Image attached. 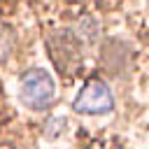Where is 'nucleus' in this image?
<instances>
[{"label":"nucleus","mask_w":149,"mask_h":149,"mask_svg":"<svg viewBox=\"0 0 149 149\" xmlns=\"http://www.w3.org/2000/svg\"><path fill=\"white\" fill-rule=\"evenodd\" d=\"M19 95L30 109H47L56 100V81L47 70L30 68L21 74Z\"/></svg>","instance_id":"obj_1"},{"label":"nucleus","mask_w":149,"mask_h":149,"mask_svg":"<svg viewBox=\"0 0 149 149\" xmlns=\"http://www.w3.org/2000/svg\"><path fill=\"white\" fill-rule=\"evenodd\" d=\"M49 54H51L56 68L70 74V72H72L74 68H79V63H81V40H79L77 33L70 30V28L56 30V33L49 37Z\"/></svg>","instance_id":"obj_2"},{"label":"nucleus","mask_w":149,"mask_h":149,"mask_svg":"<svg viewBox=\"0 0 149 149\" xmlns=\"http://www.w3.org/2000/svg\"><path fill=\"white\" fill-rule=\"evenodd\" d=\"M74 112L81 114H107L114 109V98L102 79H88L72 102Z\"/></svg>","instance_id":"obj_3"},{"label":"nucleus","mask_w":149,"mask_h":149,"mask_svg":"<svg viewBox=\"0 0 149 149\" xmlns=\"http://www.w3.org/2000/svg\"><path fill=\"white\" fill-rule=\"evenodd\" d=\"M102 65L114 74L126 72L130 65V47L121 40H107L102 47Z\"/></svg>","instance_id":"obj_4"},{"label":"nucleus","mask_w":149,"mask_h":149,"mask_svg":"<svg viewBox=\"0 0 149 149\" xmlns=\"http://www.w3.org/2000/svg\"><path fill=\"white\" fill-rule=\"evenodd\" d=\"M74 33H77V37L81 40V42H86V44H93L98 37H100V26L91 19V16H84L81 21H79V26L74 28Z\"/></svg>","instance_id":"obj_5"},{"label":"nucleus","mask_w":149,"mask_h":149,"mask_svg":"<svg viewBox=\"0 0 149 149\" xmlns=\"http://www.w3.org/2000/svg\"><path fill=\"white\" fill-rule=\"evenodd\" d=\"M14 51V33L0 23V61H7Z\"/></svg>","instance_id":"obj_6"}]
</instances>
